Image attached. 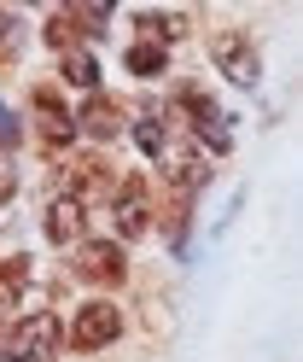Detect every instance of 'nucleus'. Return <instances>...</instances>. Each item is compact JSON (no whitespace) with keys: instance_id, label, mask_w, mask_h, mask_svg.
Returning a JSON list of instances; mask_svg holds the SVG:
<instances>
[{"instance_id":"nucleus-16","label":"nucleus","mask_w":303,"mask_h":362,"mask_svg":"<svg viewBox=\"0 0 303 362\" xmlns=\"http://www.w3.org/2000/svg\"><path fill=\"white\" fill-rule=\"evenodd\" d=\"M18 134H23V123L12 117V105H6V100H0V146H12V141H18Z\"/></svg>"},{"instance_id":"nucleus-4","label":"nucleus","mask_w":303,"mask_h":362,"mask_svg":"<svg viewBox=\"0 0 303 362\" xmlns=\"http://www.w3.org/2000/svg\"><path fill=\"white\" fill-rule=\"evenodd\" d=\"M111 228H117V245L140 240V234L152 228V193H146V181H140V175L117 181V193H111Z\"/></svg>"},{"instance_id":"nucleus-2","label":"nucleus","mask_w":303,"mask_h":362,"mask_svg":"<svg viewBox=\"0 0 303 362\" xmlns=\"http://www.w3.org/2000/svg\"><path fill=\"white\" fill-rule=\"evenodd\" d=\"M70 275L88 281V286H123L129 281V257L117 240H76V263H70Z\"/></svg>"},{"instance_id":"nucleus-10","label":"nucleus","mask_w":303,"mask_h":362,"mask_svg":"<svg viewBox=\"0 0 303 362\" xmlns=\"http://www.w3.org/2000/svg\"><path fill=\"white\" fill-rule=\"evenodd\" d=\"M76 129L93 134V141H117L123 134V105L105 100V94H88V105L76 111Z\"/></svg>"},{"instance_id":"nucleus-15","label":"nucleus","mask_w":303,"mask_h":362,"mask_svg":"<svg viewBox=\"0 0 303 362\" xmlns=\"http://www.w3.org/2000/svg\"><path fill=\"white\" fill-rule=\"evenodd\" d=\"M134 24L146 30V41H158V47H170V41L181 35V18H175V12H140Z\"/></svg>"},{"instance_id":"nucleus-11","label":"nucleus","mask_w":303,"mask_h":362,"mask_svg":"<svg viewBox=\"0 0 303 362\" xmlns=\"http://www.w3.org/2000/svg\"><path fill=\"white\" fill-rule=\"evenodd\" d=\"M59 71H64V82H70V88H82V94H100V59H93L88 47L59 53Z\"/></svg>"},{"instance_id":"nucleus-9","label":"nucleus","mask_w":303,"mask_h":362,"mask_svg":"<svg viewBox=\"0 0 303 362\" xmlns=\"http://www.w3.org/2000/svg\"><path fill=\"white\" fill-rule=\"evenodd\" d=\"M82 222H88V205L76 193H59L53 205H47V240H53V245H76L82 240Z\"/></svg>"},{"instance_id":"nucleus-13","label":"nucleus","mask_w":303,"mask_h":362,"mask_svg":"<svg viewBox=\"0 0 303 362\" xmlns=\"http://www.w3.org/2000/svg\"><path fill=\"white\" fill-rule=\"evenodd\" d=\"M23 281H30V257H0V315H12L18 310V292H23Z\"/></svg>"},{"instance_id":"nucleus-3","label":"nucleus","mask_w":303,"mask_h":362,"mask_svg":"<svg viewBox=\"0 0 303 362\" xmlns=\"http://www.w3.org/2000/svg\"><path fill=\"white\" fill-rule=\"evenodd\" d=\"M117 333H123V310L111 298H88L70 322V351H105Z\"/></svg>"},{"instance_id":"nucleus-12","label":"nucleus","mask_w":303,"mask_h":362,"mask_svg":"<svg viewBox=\"0 0 303 362\" xmlns=\"http://www.w3.org/2000/svg\"><path fill=\"white\" fill-rule=\"evenodd\" d=\"M134 141H140V152H146V158H163V146H170V117H163V105H146V111H140Z\"/></svg>"},{"instance_id":"nucleus-17","label":"nucleus","mask_w":303,"mask_h":362,"mask_svg":"<svg viewBox=\"0 0 303 362\" xmlns=\"http://www.w3.org/2000/svg\"><path fill=\"white\" fill-rule=\"evenodd\" d=\"M18 193V170H12V158L0 152V205H6V199Z\"/></svg>"},{"instance_id":"nucleus-1","label":"nucleus","mask_w":303,"mask_h":362,"mask_svg":"<svg viewBox=\"0 0 303 362\" xmlns=\"http://www.w3.org/2000/svg\"><path fill=\"white\" fill-rule=\"evenodd\" d=\"M59 333H64L59 315L53 310H35V315H23V322L12 327V339L0 345V356H6V362H47L59 351Z\"/></svg>"},{"instance_id":"nucleus-7","label":"nucleus","mask_w":303,"mask_h":362,"mask_svg":"<svg viewBox=\"0 0 303 362\" xmlns=\"http://www.w3.org/2000/svg\"><path fill=\"white\" fill-rule=\"evenodd\" d=\"M181 111L193 117V141L198 146H210V152H227L233 146V134H227V117H222V105L210 100V94H198V88H181Z\"/></svg>"},{"instance_id":"nucleus-5","label":"nucleus","mask_w":303,"mask_h":362,"mask_svg":"<svg viewBox=\"0 0 303 362\" xmlns=\"http://www.w3.org/2000/svg\"><path fill=\"white\" fill-rule=\"evenodd\" d=\"M210 59H216V71L227 82H239V88H256V47H251V35L245 30H216V41H210Z\"/></svg>"},{"instance_id":"nucleus-6","label":"nucleus","mask_w":303,"mask_h":362,"mask_svg":"<svg viewBox=\"0 0 303 362\" xmlns=\"http://www.w3.org/2000/svg\"><path fill=\"white\" fill-rule=\"evenodd\" d=\"M30 117H35V134H41L47 152H59V146L76 141V117L59 105V88H47V82L35 88V94H30Z\"/></svg>"},{"instance_id":"nucleus-8","label":"nucleus","mask_w":303,"mask_h":362,"mask_svg":"<svg viewBox=\"0 0 303 362\" xmlns=\"http://www.w3.org/2000/svg\"><path fill=\"white\" fill-rule=\"evenodd\" d=\"M105 24H111V6H64V12L47 18V41H53L59 53H70L82 35H100Z\"/></svg>"},{"instance_id":"nucleus-14","label":"nucleus","mask_w":303,"mask_h":362,"mask_svg":"<svg viewBox=\"0 0 303 362\" xmlns=\"http://www.w3.org/2000/svg\"><path fill=\"white\" fill-rule=\"evenodd\" d=\"M129 71L134 76H163V71H170V47H158V41H134V47H129Z\"/></svg>"}]
</instances>
